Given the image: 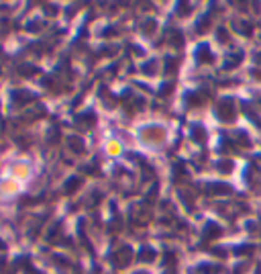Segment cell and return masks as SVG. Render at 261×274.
<instances>
[{
  "instance_id": "6da1fadb",
  "label": "cell",
  "mask_w": 261,
  "mask_h": 274,
  "mask_svg": "<svg viewBox=\"0 0 261 274\" xmlns=\"http://www.w3.org/2000/svg\"><path fill=\"white\" fill-rule=\"evenodd\" d=\"M21 189H23V182L17 180V178H12V176H6L2 180V184H0V192H2V194H10V196L21 192Z\"/></svg>"
},
{
  "instance_id": "7a4b0ae2",
  "label": "cell",
  "mask_w": 261,
  "mask_h": 274,
  "mask_svg": "<svg viewBox=\"0 0 261 274\" xmlns=\"http://www.w3.org/2000/svg\"><path fill=\"white\" fill-rule=\"evenodd\" d=\"M106 152H108L110 156H117V154L120 152V145H119L117 141H108V145H106Z\"/></svg>"
}]
</instances>
